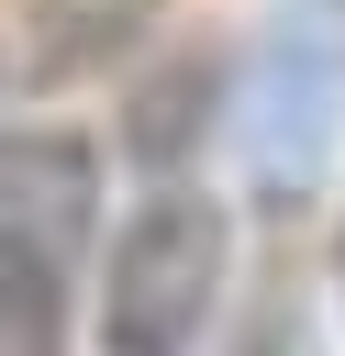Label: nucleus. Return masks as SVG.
I'll return each instance as SVG.
<instances>
[{
    "instance_id": "nucleus-1",
    "label": "nucleus",
    "mask_w": 345,
    "mask_h": 356,
    "mask_svg": "<svg viewBox=\"0 0 345 356\" xmlns=\"http://www.w3.org/2000/svg\"><path fill=\"white\" fill-rule=\"evenodd\" d=\"M223 267H234L223 200H200V189L134 200V222L111 234V267H100V356H189L223 300Z\"/></svg>"
},
{
    "instance_id": "nucleus-2",
    "label": "nucleus",
    "mask_w": 345,
    "mask_h": 356,
    "mask_svg": "<svg viewBox=\"0 0 345 356\" xmlns=\"http://www.w3.org/2000/svg\"><path fill=\"white\" fill-rule=\"evenodd\" d=\"M334 122H345V33L334 22H278L245 67V156H256V189L289 200L323 178L334 156Z\"/></svg>"
},
{
    "instance_id": "nucleus-3",
    "label": "nucleus",
    "mask_w": 345,
    "mask_h": 356,
    "mask_svg": "<svg viewBox=\"0 0 345 356\" xmlns=\"http://www.w3.org/2000/svg\"><path fill=\"white\" fill-rule=\"evenodd\" d=\"M145 11H156V0H22V78L56 89V78L100 67L111 44L145 33Z\"/></svg>"
},
{
    "instance_id": "nucleus-4",
    "label": "nucleus",
    "mask_w": 345,
    "mask_h": 356,
    "mask_svg": "<svg viewBox=\"0 0 345 356\" xmlns=\"http://www.w3.org/2000/svg\"><path fill=\"white\" fill-rule=\"evenodd\" d=\"M0 356H67V256L0 222Z\"/></svg>"
},
{
    "instance_id": "nucleus-5",
    "label": "nucleus",
    "mask_w": 345,
    "mask_h": 356,
    "mask_svg": "<svg viewBox=\"0 0 345 356\" xmlns=\"http://www.w3.org/2000/svg\"><path fill=\"white\" fill-rule=\"evenodd\" d=\"M189 100H211V56H178V67L134 100V156H156V167H167V156L200 134V111H189Z\"/></svg>"
},
{
    "instance_id": "nucleus-6",
    "label": "nucleus",
    "mask_w": 345,
    "mask_h": 356,
    "mask_svg": "<svg viewBox=\"0 0 345 356\" xmlns=\"http://www.w3.org/2000/svg\"><path fill=\"white\" fill-rule=\"evenodd\" d=\"M234 356H312V334H300V312H289V300H267V312L234 334Z\"/></svg>"
},
{
    "instance_id": "nucleus-7",
    "label": "nucleus",
    "mask_w": 345,
    "mask_h": 356,
    "mask_svg": "<svg viewBox=\"0 0 345 356\" xmlns=\"http://www.w3.org/2000/svg\"><path fill=\"white\" fill-rule=\"evenodd\" d=\"M323 11H345V0H323Z\"/></svg>"
}]
</instances>
